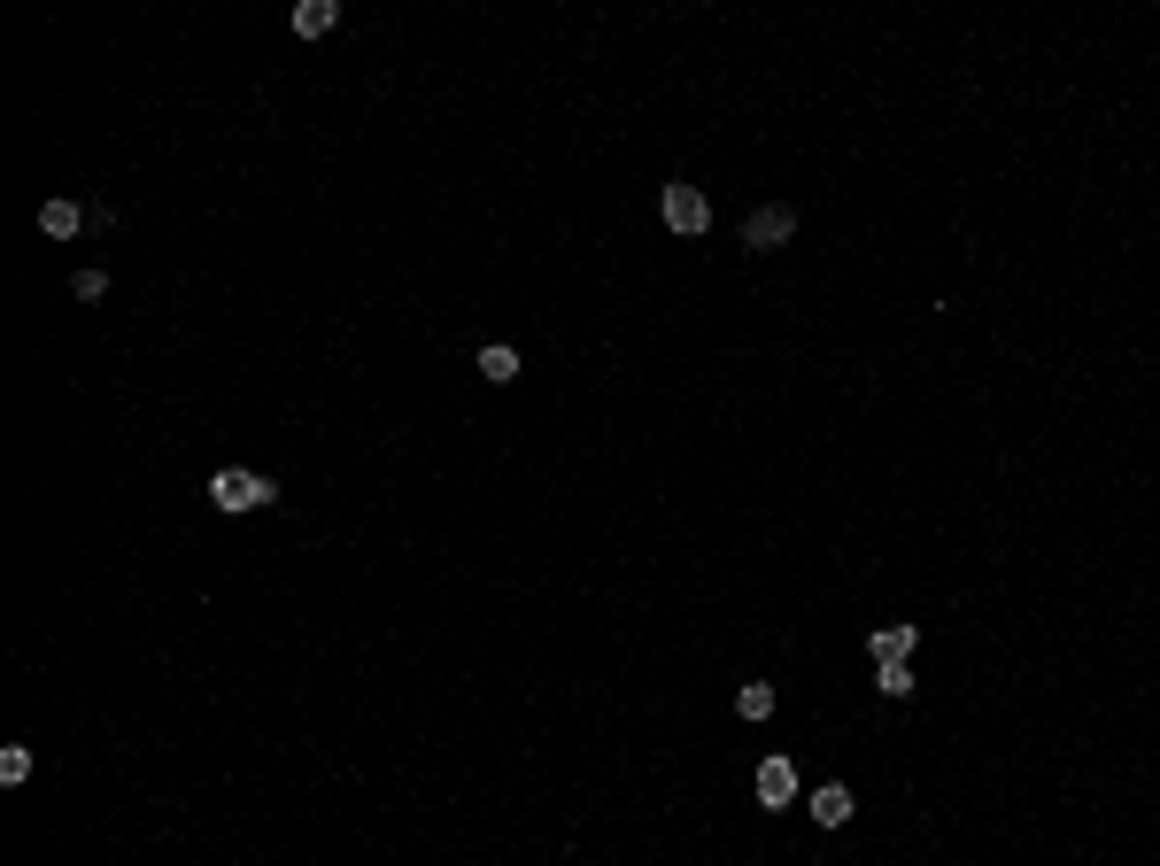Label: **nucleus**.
<instances>
[{
  "label": "nucleus",
  "mask_w": 1160,
  "mask_h": 866,
  "mask_svg": "<svg viewBox=\"0 0 1160 866\" xmlns=\"http://www.w3.org/2000/svg\"><path fill=\"white\" fill-rule=\"evenodd\" d=\"M209 504H217L225 519H248V511H271V504H279V480L225 465V472H209Z\"/></svg>",
  "instance_id": "nucleus-1"
},
{
  "label": "nucleus",
  "mask_w": 1160,
  "mask_h": 866,
  "mask_svg": "<svg viewBox=\"0 0 1160 866\" xmlns=\"http://www.w3.org/2000/svg\"><path fill=\"white\" fill-rule=\"evenodd\" d=\"M658 217H665V232H681V240L712 232V201H704V186H665V193H658Z\"/></svg>",
  "instance_id": "nucleus-2"
},
{
  "label": "nucleus",
  "mask_w": 1160,
  "mask_h": 866,
  "mask_svg": "<svg viewBox=\"0 0 1160 866\" xmlns=\"http://www.w3.org/2000/svg\"><path fill=\"white\" fill-rule=\"evenodd\" d=\"M751 789H759V805H766V813H790V805L805 797V782H797V766H790L782 750H774V758H759V782H751Z\"/></svg>",
  "instance_id": "nucleus-3"
},
{
  "label": "nucleus",
  "mask_w": 1160,
  "mask_h": 866,
  "mask_svg": "<svg viewBox=\"0 0 1160 866\" xmlns=\"http://www.w3.org/2000/svg\"><path fill=\"white\" fill-rule=\"evenodd\" d=\"M790 232H797V209H782V201H766V209L743 217V248H782Z\"/></svg>",
  "instance_id": "nucleus-4"
},
{
  "label": "nucleus",
  "mask_w": 1160,
  "mask_h": 866,
  "mask_svg": "<svg viewBox=\"0 0 1160 866\" xmlns=\"http://www.w3.org/2000/svg\"><path fill=\"white\" fill-rule=\"evenodd\" d=\"M39 232H47V240H78V232H86V209H78V201H39Z\"/></svg>",
  "instance_id": "nucleus-5"
},
{
  "label": "nucleus",
  "mask_w": 1160,
  "mask_h": 866,
  "mask_svg": "<svg viewBox=\"0 0 1160 866\" xmlns=\"http://www.w3.org/2000/svg\"><path fill=\"white\" fill-rule=\"evenodd\" d=\"M333 23H340V0H303L295 8V39H326Z\"/></svg>",
  "instance_id": "nucleus-6"
},
{
  "label": "nucleus",
  "mask_w": 1160,
  "mask_h": 866,
  "mask_svg": "<svg viewBox=\"0 0 1160 866\" xmlns=\"http://www.w3.org/2000/svg\"><path fill=\"white\" fill-rule=\"evenodd\" d=\"M805 805H813V820H821V828H843V820H851V789H843V782H829V789H813Z\"/></svg>",
  "instance_id": "nucleus-7"
},
{
  "label": "nucleus",
  "mask_w": 1160,
  "mask_h": 866,
  "mask_svg": "<svg viewBox=\"0 0 1160 866\" xmlns=\"http://www.w3.org/2000/svg\"><path fill=\"white\" fill-rule=\"evenodd\" d=\"M480 379H488V387H510V379H518V348H510V341H488V348H480Z\"/></svg>",
  "instance_id": "nucleus-8"
},
{
  "label": "nucleus",
  "mask_w": 1160,
  "mask_h": 866,
  "mask_svg": "<svg viewBox=\"0 0 1160 866\" xmlns=\"http://www.w3.org/2000/svg\"><path fill=\"white\" fill-rule=\"evenodd\" d=\"M913 643H921L913 627H882V635H874V666H905V658H913Z\"/></svg>",
  "instance_id": "nucleus-9"
},
{
  "label": "nucleus",
  "mask_w": 1160,
  "mask_h": 866,
  "mask_svg": "<svg viewBox=\"0 0 1160 866\" xmlns=\"http://www.w3.org/2000/svg\"><path fill=\"white\" fill-rule=\"evenodd\" d=\"M735 711H743V719H774V689H766V681H743V689H735Z\"/></svg>",
  "instance_id": "nucleus-10"
},
{
  "label": "nucleus",
  "mask_w": 1160,
  "mask_h": 866,
  "mask_svg": "<svg viewBox=\"0 0 1160 866\" xmlns=\"http://www.w3.org/2000/svg\"><path fill=\"white\" fill-rule=\"evenodd\" d=\"M0 782H8V789H16V782H31V750H23V743H8V750H0Z\"/></svg>",
  "instance_id": "nucleus-11"
},
{
  "label": "nucleus",
  "mask_w": 1160,
  "mask_h": 866,
  "mask_svg": "<svg viewBox=\"0 0 1160 866\" xmlns=\"http://www.w3.org/2000/svg\"><path fill=\"white\" fill-rule=\"evenodd\" d=\"M874 689H882V696H913V666H882V674H874Z\"/></svg>",
  "instance_id": "nucleus-12"
},
{
  "label": "nucleus",
  "mask_w": 1160,
  "mask_h": 866,
  "mask_svg": "<svg viewBox=\"0 0 1160 866\" xmlns=\"http://www.w3.org/2000/svg\"><path fill=\"white\" fill-rule=\"evenodd\" d=\"M70 295H78V302H101V295H109V271H78Z\"/></svg>",
  "instance_id": "nucleus-13"
}]
</instances>
